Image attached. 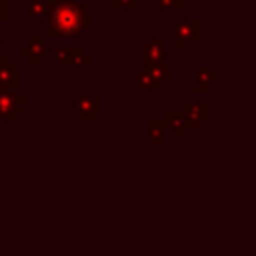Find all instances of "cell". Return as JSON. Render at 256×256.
I'll return each mask as SVG.
<instances>
[{
  "mask_svg": "<svg viewBox=\"0 0 256 256\" xmlns=\"http://www.w3.org/2000/svg\"><path fill=\"white\" fill-rule=\"evenodd\" d=\"M30 108V94L22 90H0V120H18Z\"/></svg>",
  "mask_w": 256,
  "mask_h": 256,
  "instance_id": "obj_4",
  "label": "cell"
},
{
  "mask_svg": "<svg viewBox=\"0 0 256 256\" xmlns=\"http://www.w3.org/2000/svg\"><path fill=\"white\" fill-rule=\"evenodd\" d=\"M172 42L176 48L200 46L202 44V20L200 18H180L172 28Z\"/></svg>",
  "mask_w": 256,
  "mask_h": 256,
  "instance_id": "obj_3",
  "label": "cell"
},
{
  "mask_svg": "<svg viewBox=\"0 0 256 256\" xmlns=\"http://www.w3.org/2000/svg\"><path fill=\"white\" fill-rule=\"evenodd\" d=\"M146 146L150 148H162L166 144V122L162 118H148L146 120Z\"/></svg>",
  "mask_w": 256,
  "mask_h": 256,
  "instance_id": "obj_10",
  "label": "cell"
},
{
  "mask_svg": "<svg viewBox=\"0 0 256 256\" xmlns=\"http://www.w3.org/2000/svg\"><path fill=\"white\" fill-rule=\"evenodd\" d=\"M72 116L74 120H100L102 118V94L74 92L72 94Z\"/></svg>",
  "mask_w": 256,
  "mask_h": 256,
  "instance_id": "obj_2",
  "label": "cell"
},
{
  "mask_svg": "<svg viewBox=\"0 0 256 256\" xmlns=\"http://www.w3.org/2000/svg\"><path fill=\"white\" fill-rule=\"evenodd\" d=\"M44 18L48 38H82L92 28V12L80 0H50Z\"/></svg>",
  "mask_w": 256,
  "mask_h": 256,
  "instance_id": "obj_1",
  "label": "cell"
},
{
  "mask_svg": "<svg viewBox=\"0 0 256 256\" xmlns=\"http://www.w3.org/2000/svg\"><path fill=\"white\" fill-rule=\"evenodd\" d=\"M136 70H138V80H136V88L138 90H152V92L164 94L166 84L150 68H136Z\"/></svg>",
  "mask_w": 256,
  "mask_h": 256,
  "instance_id": "obj_11",
  "label": "cell"
},
{
  "mask_svg": "<svg viewBox=\"0 0 256 256\" xmlns=\"http://www.w3.org/2000/svg\"><path fill=\"white\" fill-rule=\"evenodd\" d=\"M76 48L78 46H56V52H54V58L60 66H70L72 64V58L76 54Z\"/></svg>",
  "mask_w": 256,
  "mask_h": 256,
  "instance_id": "obj_15",
  "label": "cell"
},
{
  "mask_svg": "<svg viewBox=\"0 0 256 256\" xmlns=\"http://www.w3.org/2000/svg\"><path fill=\"white\" fill-rule=\"evenodd\" d=\"M0 54H2V22H0Z\"/></svg>",
  "mask_w": 256,
  "mask_h": 256,
  "instance_id": "obj_19",
  "label": "cell"
},
{
  "mask_svg": "<svg viewBox=\"0 0 256 256\" xmlns=\"http://www.w3.org/2000/svg\"><path fill=\"white\" fill-rule=\"evenodd\" d=\"M12 18V4L8 0H0V22Z\"/></svg>",
  "mask_w": 256,
  "mask_h": 256,
  "instance_id": "obj_18",
  "label": "cell"
},
{
  "mask_svg": "<svg viewBox=\"0 0 256 256\" xmlns=\"http://www.w3.org/2000/svg\"><path fill=\"white\" fill-rule=\"evenodd\" d=\"M182 114L186 130H198L206 120L212 118V104L210 100H184Z\"/></svg>",
  "mask_w": 256,
  "mask_h": 256,
  "instance_id": "obj_5",
  "label": "cell"
},
{
  "mask_svg": "<svg viewBox=\"0 0 256 256\" xmlns=\"http://www.w3.org/2000/svg\"><path fill=\"white\" fill-rule=\"evenodd\" d=\"M0 90H20V66L8 54H0Z\"/></svg>",
  "mask_w": 256,
  "mask_h": 256,
  "instance_id": "obj_9",
  "label": "cell"
},
{
  "mask_svg": "<svg viewBox=\"0 0 256 256\" xmlns=\"http://www.w3.org/2000/svg\"><path fill=\"white\" fill-rule=\"evenodd\" d=\"M220 82V74L210 70L208 66L194 64L192 66V92L196 94H210L212 86Z\"/></svg>",
  "mask_w": 256,
  "mask_h": 256,
  "instance_id": "obj_8",
  "label": "cell"
},
{
  "mask_svg": "<svg viewBox=\"0 0 256 256\" xmlns=\"http://www.w3.org/2000/svg\"><path fill=\"white\" fill-rule=\"evenodd\" d=\"M18 54L28 58L30 66H46V62H48V44H46L44 38L30 36L28 44L18 48Z\"/></svg>",
  "mask_w": 256,
  "mask_h": 256,
  "instance_id": "obj_7",
  "label": "cell"
},
{
  "mask_svg": "<svg viewBox=\"0 0 256 256\" xmlns=\"http://www.w3.org/2000/svg\"><path fill=\"white\" fill-rule=\"evenodd\" d=\"M50 0H28V20H42L48 12Z\"/></svg>",
  "mask_w": 256,
  "mask_h": 256,
  "instance_id": "obj_14",
  "label": "cell"
},
{
  "mask_svg": "<svg viewBox=\"0 0 256 256\" xmlns=\"http://www.w3.org/2000/svg\"><path fill=\"white\" fill-rule=\"evenodd\" d=\"M92 56L88 54V52H84V48H76V54H74V58H72V64H70V68H72V72L76 74V76H80V74H84V70H86V66H90L92 64Z\"/></svg>",
  "mask_w": 256,
  "mask_h": 256,
  "instance_id": "obj_13",
  "label": "cell"
},
{
  "mask_svg": "<svg viewBox=\"0 0 256 256\" xmlns=\"http://www.w3.org/2000/svg\"><path fill=\"white\" fill-rule=\"evenodd\" d=\"M136 56H138V68L164 62V60H166V40H164L162 36L148 40L146 44L138 46Z\"/></svg>",
  "mask_w": 256,
  "mask_h": 256,
  "instance_id": "obj_6",
  "label": "cell"
},
{
  "mask_svg": "<svg viewBox=\"0 0 256 256\" xmlns=\"http://www.w3.org/2000/svg\"><path fill=\"white\" fill-rule=\"evenodd\" d=\"M178 4H182V6H186V2H190V0H176Z\"/></svg>",
  "mask_w": 256,
  "mask_h": 256,
  "instance_id": "obj_20",
  "label": "cell"
},
{
  "mask_svg": "<svg viewBox=\"0 0 256 256\" xmlns=\"http://www.w3.org/2000/svg\"><path fill=\"white\" fill-rule=\"evenodd\" d=\"M162 120L166 122V128L172 132L174 138H182L184 136L186 126H184V114H182V110H166Z\"/></svg>",
  "mask_w": 256,
  "mask_h": 256,
  "instance_id": "obj_12",
  "label": "cell"
},
{
  "mask_svg": "<svg viewBox=\"0 0 256 256\" xmlns=\"http://www.w3.org/2000/svg\"><path fill=\"white\" fill-rule=\"evenodd\" d=\"M110 10L112 12H118V10L136 12L138 10V0H110Z\"/></svg>",
  "mask_w": 256,
  "mask_h": 256,
  "instance_id": "obj_16",
  "label": "cell"
},
{
  "mask_svg": "<svg viewBox=\"0 0 256 256\" xmlns=\"http://www.w3.org/2000/svg\"><path fill=\"white\" fill-rule=\"evenodd\" d=\"M156 8L158 10H170V12H182L184 6L178 4L176 0H156Z\"/></svg>",
  "mask_w": 256,
  "mask_h": 256,
  "instance_id": "obj_17",
  "label": "cell"
}]
</instances>
